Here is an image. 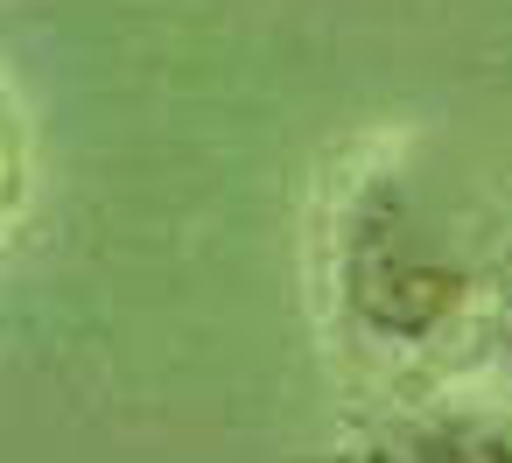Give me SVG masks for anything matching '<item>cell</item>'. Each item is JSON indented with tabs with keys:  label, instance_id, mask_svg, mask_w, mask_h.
<instances>
[{
	"label": "cell",
	"instance_id": "1",
	"mask_svg": "<svg viewBox=\"0 0 512 463\" xmlns=\"http://www.w3.org/2000/svg\"><path fill=\"white\" fill-rule=\"evenodd\" d=\"M372 463H512V414L491 407H421L379 428Z\"/></svg>",
	"mask_w": 512,
	"mask_h": 463
},
{
	"label": "cell",
	"instance_id": "2",
	"mask_svg": "<svg viewBox=\"0 0 512 463\" xmlns=\"http://www.w3.org/2000/svg\"><path fill=\"white\" fill-rule=\"evenodd\" d=\"M505 344H512V309H505Z\"/></svg>",
	"mask_w": 512,
	"mask_h": 463
}]
</instances>
